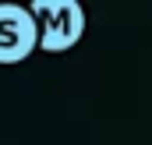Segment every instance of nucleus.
<instances>
[{"instance_id": "f257e3e1", "label": "nucleus", "mask_w": 152, "mask_h": 145, "mask_svg": "<svg viewBox=\"0 0 152 145\" xmlns=\"http://www.w3.org/2000/svg\"><path fill=\"white\" fill-rule=\"evenodd\" d=\"M28 14L39 32V50L67 53L85 36V7L78 0H32Z\"/></svg>"}, {"instance_id": "f03ea898", "label": "nucleus", "mask_w": 152, "mask_h": 145, "mask_svg": "<svg viewBox=\"0 0 152 145\" xmlns=\"http://www.w3.org/2000/svg\"><path fill=\"white\" fill-rule=\"evenodd\" d=\"M39 50V32L28 7L21 4H0V64H21Z\"/></svg>"}]
</instances>
